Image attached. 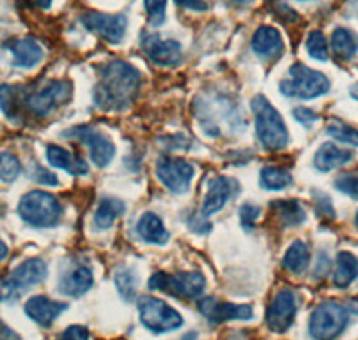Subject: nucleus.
Instances as JSON below:
<instances>
[{"instance_id": "1", "label": "nucleus", "mask_w": 358, "mask_h": 340, "mask_svg": "<svg viewBox=\"0 0 358 340\" xmlns=\"http://www.w3.org/2000/svg\"><path fill=\"white\" fill-rule=\"evenodd\" d=\"M142 76L126 61H111L101 72V81L95 86L94 101L104 111H120L134 101L138 94Z\"/></svg>"}, {"instance_id": "2", "label": "nucleus", "mask_w": 358, "mask_h": 340, "mask_svg": "<svg viewBox=\"0 0 358 340\" xmlns=\"http://www.w3.org/2000/svg\"><path fill=\"white\" fill-rule=\"evenodd\" d=\"M252 113H255V126L257 136L262 146L267 150H281L289 146V131L285 122L264 95H257L251 102Z\"/></svg>"}, {"instance_id": "3", "label": "nucleus", "mask_w": 358, "mask_h": 340, "mask_svg": "<svg viewBox=\"0 0 358 340\" xmlns=\"http://www.w3.org/2000/svg\"><path fill=\"white\" fill-rule=\"evenodd\" d=\"M62 204L52 194L43 190H33L25 194L18 204V215L29 226L54 227L62 220Z\"/></svg>"}, {"instance_id": "4", "label": "nucleus", "mask_w": 358, "mask_h": 340, "mask_svg": "<svg viewBox=\"0 0 358 340\" xmlns=\"http://www.w3.org/2000/svg\"><path fill=\"white\" fill-rule=\"evenodd\" d=\"M280 90L285 97L310 101V99L328 94L330 79L324 73L308 69L303 63H296L289 69V79L281 81Z\"/></svg>"}, {"instance_id": "5", "label": "nucleus", "mask_w": 358, "mask_h": 340, "mask_svg": "<svg viewBox=\"0 0 358 340\" xmlns=\"http://www.w3.org/2000/svg\"><path fill=\"white\" fill-rule=\"evenodd\" d=\"M47 278V264L41 258H29L22 262L6 278H0V303L17 301L27 288Z\"/></svg>"}, {"instance_id": "6", "label": "nucleus", "mask_w": 358, "mask_h": 340, "mask_svg": "<svg viewBox=\"0 0 358 340\" xmlns=\"http://www.w3.org/2000/svg\"><path fill=\"white\" fill-rule=\"evenodd\" d=\"M206 280L201 272L188 271V272H176V274H167V272H156L149 280V288L152 290L167 292L174 297L181 299H196L203 296Z\"/></svg>"}, {"instance_id": "7", "label": "nucleus", "mask_w": 358, "mask_h": 340, "mask_svg": "<svg viewBox=\"0 0 358 340\" xmlns=\"http://www.w3.org/2000/svg\"><path fill=\"white\" fill-rule=\"evenodd\" d=\"M350 320V312L338 303H322L313 310L308 323L310 335L315 340H335Z\"/></svg>"}, {"instance_id": "8", "label": "nucleus", "mask_w": 358, "mask_h": 340, "mask_svg": "<svg viewBox=\"0 0 358 340\" xmlns=\"http://www.w3.org/2000/svg\"><path fill=\"white\" fill-rule=\"evenodd\" d=\"M138 312L142 324L152 333L172 332L183 324V317L176 308L156 297H142L138 301Z\"/></svg>"}, {"instance_id": "9", "label": "nucleus", "mask_w": 358, "mask_h": 340, "mask_svg": "<svg viewBox=\"0 0 358 340\" xmlns=\"http://www.w3.org/2000/svg\"><path fill=\"white\" fill-rule=\"evenodd\" d=\"M156 176L163 187L172 194H187L194 178V165L183 158L163 156L156 162Z\"/></svg>"}, {"instance_id": "10", "label": "nucleus", "mask_w": 358, "mask_h": 340, "mask_svg": "<svg viewBox=\"0 0 358 340\" xmlns=\"http://www.w3.org/2000/svg\"><path fill=\"white\" fill-rule=\"evenodd\" d=\"M63 136L66 138H78L90 149V158L99 169H104L111 163L115 158V146L110 138L104 133L97 131L95 127L90 126H79L72 127V129L65 131Z\"/></svg>"}, {"instance_id": "11", "label": "nucleus", "mask_w": 358, "mask_h": 340, "mask_svg": "<svg viewBox=\"0 0 358 340\" xmlns=\"http://www.w3.org/2000/svg\"><path fill=\"white\" fill-rule=\"evenodd\" d=\"M297 312V297L294 290L283 288L274 296L267 308V326L276 333H285L292 326Z\"/></svg>"}, {"instance_id": "12", "label": "nucleus", "mask_w": 358, "mask_h": 340, "mask_svg": "<svg viewBox=\"0 0 358 340\" xmlns=\"http://www.w3.org/2000/svg\"><path fill=\"white\" fill-rule=\"evenodd\" d=\"M81 22L88 31H94L110 43H120L127 29L126 15H108V13L92 11L83 15Z\"/></svg>"}, {"instance_id": "13", "label": "nucleus", "mask_w": 358, "mask_h": 340, "mask_svg": "<svg viewBox=\"0 0 358 340\" xmlns=\"http://www.w3.org/2000/svg\"><path fill=\"white\" fill-rule=\"evenodd\" d=\"M70 95H72V86H70V83L54 81L45 86L43 90H40L38 94L31 95L27 99V106L33 113L45 117V115H49L56 108L69 102Z\"/></svg>"}, {"instance_id": "14", "label": "nucleus", "mask_w": 358, "mask_h": 340, "mask_svg": "<svg viewBox=\"0 0 358 340\" xmlns=\"http://www.w3.org/2000/svg\"><path fill=\"white\" fill-rule=\"evenodd\" d=\"M238 194V183L231 178H226V176H219V178L212 179L210 185H208V192L204 195V201L201 204V217H210V215H215L226 206L229 199L233 195Z\"/></svg>"}, {"instance_id": "15", "label": "nucleus", "mask_w": 358, "mask_h": 340, "mask_svg": "<svg viewBox=\"0 0 358 340\" xmlns=\"http://www.w3.org/2000/svg\"><path fill=\"white\" fill-rule=\"evenodd\" d=\"M199 312L212 323H226V320H245L252 317V308L248 304H233L219 301L215 297H203L199 301Z\"/></svg>"}, {"instance_id": "16", "label": "nucleus", "mask_w": 358, "mask_h": 340, "mask_svg": "<svg viewBox=\"0 0 358 340\" xmlns=\"http://www.w3.org/2000/svg\"><path fill=\"white\" fill-rule=\"evenodd\" d=\"M143 52L158 66H176L181 61V45L176 40H162L159 36H147L142 41Z\"/></svg>"}, {"instance_id": "17", "label": "nucleus", "mask_w": 358, "mask_h": 340, "mask_svg": "<svg viewBox=\"0 0 358 340\" xmlns=\"http://www.w3.org/2000/svg\"><path fill=\"white\" fill-rule=\"evenodd\" d=\"M66 308L69 304L62 303V301H52L45 296H34L25 303V313L29 319H33L36 324L47 328L65 312Z\"/></svg>"}, {"instance_id": "18", "label": "nucleus", "mask_w": 358, "mask_h": 340, "mask_svg": "<svg viewBox=\"0 0 358 340\" xmlns=\"http://www.w3.org/2000/svg\"><path fill=\"white\" fill-rule=\"evenodd\" d=\"M94 285V272L85 265H76L66 271L59 280V292L63 296L79 297L92 288Z\"/></svg>"}, {"instance_id": "19", "label": "nucleus", "mask_w": 358, "mask_h": 340, "mask_svg": "<svg viewBox=\"0 0 358 340\" xmlns=\"http://www.w3.org/2000/svg\"><path fill=\"white\" fill-rule=\"evenodd\" d=\"M251 47L260 57H278L283 52V40L278 29L262 25L252 34Z\"/></svg>"}, {"instance_id": "20", "label": "nucleus", "mask_w": 358, "mask_h": 340, "mask_svg": "<svg viewBox=\"0 0 358 340\" xmlns=\"http://www.w3.org/2000/svg\"><path fill=\"white\" fill-rule=\"evenodd\" d=\"M351 160H353V153L351 150L342 149V147L335 146L331 142H326L315 153L313 165H315L317 170H321V172H330V170L338 169V167H344Z\"/></svg>"}, {"instance_id": "21", "label": "nucleus", "mask_w": 358, "mask_h": 340, "mask_svg": "<svg viewBox=\"0 0 358 340\" xmlns=\"http://www.w3.org/2000/svg\"><path fill=\"white\" fill-rule=\"evenodd\" d=\"M13 65L18 69H34L43 59V49L33 38H24L11 45Z\"/></svg>"}, {"instance_id": "22", "label": "nucleus", "mask_w": 358, "mask_h": 340, "mask_svg": "<svg viewBox=\"0 0 358 340\" xmlns=\"http://www.w3.org/2000/svg\"><path fill=\"white\" fill-rule=\"evenodd\" d=\"M47 160H49V163L52 167L66 170V172H70V174L73 176L88 174V165H86L85 160L73 156L72 153H69V150L63 149V147H47Z\"/></svg>"}, {"instance_id": "23", "label": "nucleus", "mask_w": 358, "mask_h": 340, "mask_svg": "<svg viewBox=\"0 0 358 340\" xmlns=\"http://www.w3.org/2000/svg\"><path fill=\"white\" fill-rule=\"evenodd\" d=\"M136 233L147 243L162 246L169 240V231L163 226V220L156 213H151V211H147L140 217L138 224H136Z\"/></svg>"}, {"instance_id": "24", "label": "nucleus", "mask_w": 358, "mask_h": 340, "mask_svg": "<svg viewBox=\"0 0 358 340\" xmlns=\"http://www.w3.org/2000/svg\"><path fill=\"white\" fill-rule=\"evenodd\" d=\"M355 280H358V258L351 253H338L334 269V285L337 288H346Z\"/></svg>"}, {"instance_id": "25", "label": "nucleus", "mask_w": 358, "mask_h": 340, "mask_svg": "<svg viewBox=\"0 0 358 340\" xmlns=\"http://www.w3.org/2000/svg\"><path fill=\"white\" fill-rule=\"evenodd\" d=\"M124 211H126V204L120 199L104 197L99 203L97 211L94 215V226L97 229H110L115 220L122 217Z\"/></svg>"}, {"instance_id": "26", "label": "nucleus", "mask_w": 358, "mask_h": 340, "mask_svg": "<svg viewBox=\"0 0 358 340\" xmlns=\"http://www.w3.org/2000/svg\"><path fill=\"white\" fill-rule=\"evenodd\" d=\"M331 49L338 59H351L358 52V36L344 27L335 29L331 34Z\"/></svg>"}, {"instance_id": "27", "label": "nucleus", "mask_w": 358, "mask_h": 340, "mask_svg": "<svg viewBox=\"0 0 358 340\" xmlns=\"http://www.w3.org/2000/svg\"><path fill=\"white\" fill-rule=\"evenodd\" d=\"M310 264V249L305 242L296 240L292 246L287 249L285 256H283V267L287 271L294 272V274H301L306 271Z\"/></svg>"}, {"instance_id": "28", "label": "nucleus", "mask_w": 358, "mask_h": 340, "mask_svg": "<svg viewBox=\"0 0 358 340\" xmlns=\"http://www.w3.org/2000/svg\"><path fill=\"white\" fill-rule=\"evenodd\" d=\"M260 185L271 192L285 190L292 185V176L289 170L281 167H264L260 172Z\"/></svg>"}, {"instance_id": "29", "label": "nucleus", "mask_w": 358, "mask_h": 340, "mask_svg": "<svg viewBox=\"0 0 358 340\" xmlns=\"http://www.w3.org/2000/svg\"><path fill=\"white\" fill-rule=\"evenodd\" d=\"M273 208L280 215V219L283 220L285 226H299L306 219L301 203L294 201V199H290V201L289 199L287 201H276V203H273Z\"/></svg>"}, {"instance_id": "30", "label": "nucleus", "mask_w": 358, "mask_h": 340, "mask_svg": "<svg viewBox=\"0 0 358 340\" xmlns=\"http://www.w3.org/2000/svg\"><path fill=\"white\" fill-rule=\"evenodd\" d=\"M115 285L124 301H133L136 296V288H138V276L131 269H120L115 272Z\"/></svg>"}, {"instance_id": "31", "label": "nucleus", "mask_w": 358, "mask_h": 340, "mask_svg": "<svg viewBox=\"0 0 358 340\" xmlns=\"http://www.w3.org/2000/svg\"><path fill=\"white\" fill-rule=\"evenodd\" d=\"M20 95L22 88L11 85H2L0 86V108L8 115L9 118H13L20 110Z\"/></svg>"}, {"instance_id": "32", "label": "nucleus", "mask_w": 358, "mask_h": 340, "mask_svg": "<svg viewBox=\"0 0 358 340\" xmlns=\"http://www.w3.org/2000/svg\"><path fill=\"white\" fill-rule=\"evenodd\" d=\"M326 133L330 134V136L334 138V140H337V142L358 147V131L355 129V127L346 126L344 122L334 120L330 124V126H328Z\"/></svg>"}, {"instance_id": "33", "label": "nucleus", "mask_w": 358, "mask_h": 340, "mask_svg": "<svg viewBox=\"0 0 358 340\" xmlns=\"http://www.w3.org/2000/svg\"><path fill=\"white\" fill-rule=\"evenodd\" d=\"M22 172V165L11 153H0V179L4 183L17 181Z\"/></svg>"}, {"instance_id": "34", "label": "nucleus", "mask_w": 358, "mask_h": 340, "mask_svg": "<svg viewBox=\"0 0 358 340\" xmlns=\"http://www.w3.org/2000/svg\"><path fill=\"white\" fill-rule=\"evenodd\" d=\"M306 50H308L310 56L313 59L326 61L330 56V50H328V41H326L324 34L321 31H312L308 34V40H306Z\"/></svg>"}, {"instance_id": "35", "label": "nucleus", "mask_w": 358, "mask_h": 340, "mask_svg": "<svg viewBox=\"0 0 358 340\" xmlns=\"http://www.w3.org/2000/svg\"><path fill=\"white\" fill-rule=\"evenodd\" d=\"M165 4H167V0H145V11L149 15V22L155 27L165 22Z\"/></svg>"}, {"instance_id": "36", "label": "nucleus", "mask_w": 358, "mask_h": 340, "mask_svg": "<svg viewBox=\"0 0 358 340\" xmlns=\"http://www.w3.org/2000/svg\"><path fill=\"white\" fill-rule=\"evenodd\" d=\"M335 188L342 194L350 195V197L357 199L358 201V178L357 176H351V174H344L341 178H337L335 181Z\"/></svg>"}, {"instance_id": "37", "label": "nucleus", "mask_w": 358, "mask_h": 340, "mask_svg": "<svg viewBox=\"0 0 358 340\" xmlns=\"http://www.w3.org/2000/svg\"><path fill=\"white\" fill-rule=\"evenodd\" d=\"M273 13L281 22H285V24H296L299 20L297 13L287 4L285 0H273Z\"/></svg>"}, {"instance_id": "38", "label": "nucleus", "mask_w": 358, "mask_h": 340, "mask_svg": "<svg viewBox=\"0 0 358 340\" xmlns=\"http://www.w3.org/2000/svg\"><path fill=\"white\" fill-rule=\"evenodd\" d=\"M313 197H315V210H317L319 217H324V219H335V208L331 204L330 197L321 192H313Z\"/></svg>"}, {"instance_id": "39", "label": "nucleus", "mask_w": 358, "mask_h": 340, "mask_svg": "<svg viewBox=\"0 0 358 340\" xmlns=\"http://www.w3.org/2000/svg\"><path fill=\"white\" fill-rule=\"evenodd\" d=\"M31 178L40 185H49V187H57V176L52 174L50 170L43 169L40 165H34V170H31Z\"/></svg>"}, {"instance_id": "40", "label": "nucleus", "mask_w": 358, "mask_h": 340, "mask_svg": "<svg viewBox=\"0 0 358 340\" xmlns=\"http://www.w3.org/2000/svg\"><path fill=\"white\" fill-rule=\"evenodd\" d=\"M260 206H257V204H244V206L241 208V219H242V224H244L245 227H249L251 229L255 224H257V220L260 219Z\"/></svg>"}, {"instance_id": "41", "label": "nucleus", "mask_w": 358, "mask_h": 340, "mask_svg": "<svg viewBox=\"0 0 358 340\" xmlns=\"http://www.w3.org/2000/svg\"><path fill=\"white\" fill-rule=\"evenodd\" d=\"M90 333L85 326H70L65 330L59 340H88Z\"/></svg>"}, {"instance_id": "42", "label": "nucleus", "mask_w": 358, "mask_h": 340, "mask_svg": "<svg viewBox=\"0 0 358 340\" xmlns=\"http://www.w3.org/2000/svg\"><path fill=\"white\" fill-rule=\"evenodd\" d=\"M294 118H296L297 122H301L303 126H312L313 124V120H315V115H313V111H310V110H305V108H296V110H294Z\"/></svg>"}, {"instance_id": "43", "label": "nucleus", "mask_w": 358, "mask_h": 340, "mask_svg": "<svg viewBox=\"0 0 358 340\" xmlns=\"http://www.w3.org/2000/svg\"><path fill=\"white\" fill-rule=\"evenodd\" d=\"M174 2L185 9H192V11H206L208 9V4L203 0H174Z\"/></svg>"}, {"instance_id": "44", "label": "nucleus", "mask_w": 358, "mask_h": 340, "mask_svg": "<svg viewBox=\"0 0 358 340\" xmlns=\"http://www.w3.org/2000/svg\"><path fill=\"white\" fill-rule=\"evenodd\" d=\"M0 340H22L20 335L17 332H13L9 326H6L4 323H0Z\"/></svg>"}, {"instance_id": "45", "label": "nucleus", "mask_w": 358, "mask_h": 340, "mask_svg": "<svg viewBox=\"0 0 358 340\" xmlns=\"http://www.w3.org/2000/svg\"><path fill=\"white\" fill-rule=\"evenodd\" d=\"M8 255H9L8 246H6V243L2 242V240H0V262H4V260L8 258Z\"/></svg>"}, {"instance_id": "46", "label": "nucleus", "mask_w": 358, "mask_h": 340, "mask_svg": "<svg viewBox=\"0 0 358 340\" xmlns=\"http://www.w3.org/2000/svg\"><path fill=\"white\" fill-rule=\"evenodd\" d=\"M34 4L41 9H49L50 4H52V0H34Z\"/></svg>"}, {"instance_id": "47", "label": "nucleus", "mask_w": 358, "mask_h": 340, "mask_svg": "<svg viewBox=\"0 0 358 340\" xmlns=\"http://www.w3.org/2000/svg\"><path fill=\"white\" fill-rule=\"evenodd\" d=\"M224 2H228V4L231 6H248L251 4L252 0H224Z\"/></svg>"}, {"instance_id": "48", "label": "nucleus", "mask_w": 358, "mask_h": 340, "mask_svg": "<svg viewBox=\"0 0 358 340\" xmlns=\"http://www.w3.org/2000/svg\"><path fill=\"white\" fill-rule=\"evenodd\" d=\"M355 224H357V227H358V213H357V217H355Z\"/></svg>"}]
</instances>
